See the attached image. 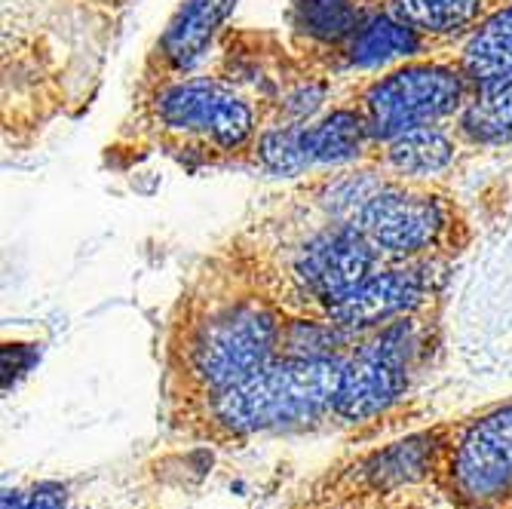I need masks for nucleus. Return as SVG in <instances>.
Returning a JSON list of instances; mask_svg holds the SVG:
<instances>
[{"label":"nucleus","mask_w":512,"mask_h":509,"mask_svg":"<svg viewBox=\"0 0 512 509\" xmlns=\"http://www.w3.org/2000/svg\"><path fill=\"white\" fill-rule=\"evenodd\" d=\"M286 313L240 276L209 264L181 295L166 332L163 396L175 424L188 411L267 365L283 347Z\"/></svg>","instance_id":"2"},{"label":"nucleus","mask_w":512,"mask_h":509,"mask_svg":"<svg viewBox=\"0 0 512 509\" xmlns=\"http://www.w3.org/2000/svg\"><path fill=\"white\" fill-rule=\"evenodd\" d=\"M454 509H503L512 497V399L451 424L436 479Z\"/></svg>","instance_id":"8"},{"label":"nucleus","mask_w":512,"mask_h":509,"mask_svg":"<svg viewBox=\"0 0 512 509\" xmlns=\"http://www.w3.org/2000/svg\"><path fill=\"white\" fill-rule=\"evenodd\" d=\"M381 10L384 0H292V40L322 71V62Z\"/></svg>","instance_id":"14"},{"label":"nucleus","mask_w":512,"mask_h":509,"mask_svg":"<svg viewBox=\"0 0 512 509\" xmlns=\"http://www.w3.org/2000/svg\"><path fill=\"white\" fill-rule=\"evenodd\" d=\"M451 424L454 421H442L387 445L353 454L322 479H316L310 491L356 500H387L417 488H436Z\"/></svg>","instance_id":"9"},{"label":"nucleus","mask_w":512,"mask_h":509,"mask_svg":"<svg viewBox=\"0 0 512 509\" xmlns=\"http://www.w3.org/2000/svg\"><path fill=\"white\" fill-rule=\"evenodd\" d=\"M0 509H68V488L62 482H31L4 491Z\"/></svg>","instance_id":"18"},{"label":"nucleus","mask_w":512,"mask_h":509,"mask_svg":"<svg viewBox=\"0 0 512 509\" xmlns=\"http://www.w3.org/2000/svg\"><path fill=\"white\" fill-rule=\"evenodd\" d=\"M384 509H454V506L439 494V488H417V491L387 497Z\"/></svg>","instance_id":"20"},{"label":"nucleus","mask_w":512,"mask_h":509,"mask_svg":"<svg viewBox=\"0 0 512 509\" xmlns=\"http://www.w3.org/2000/svg\"><path fill=\"white\" fill-rule=\"evenodd\" d=\"M506 0H387V13L433 37L442 46H457L470 37Z\"/></svg>","instance_id":"16"},{"label":"nucleus","mask_w":512,"mask_h":509,"mask_svg":"<svg viewBox=\"0 0 512 509\" xmlns=\"http://www.w3.org/2000/svg\"><path fill=\"white\" fill-rule=\"evenodd\" d=\"M436 313L439 310L414 313L356 338L344 356V372L332 408L335 424L359 427L378 421L411 393L430 359Z\"/></svg>","instance_id":"7"},{"label":"nucleus","mask_w":512,"mask_h":509,"mask_svg":"<svg viewBox=\"0 0 512 509\" xmlns=\"http://www.w3.org/2000/svg\"><path fill=\"white\" fill-rule=\"evenodd\" d=\"M451 261H381L322 322L362 338L396 319L439 310Z\"/></svg>","instance_id":"10"},{"label":"nucleus","mask_w":512,"mask_h":509,"mask_svg":"<svg viewBox=\"0 0 512 509\" xmlns=\"http://www.w3.org/2000/svg\"><path fill=\"white\" fill-rule=\"evenodd\" d=\"M503 509H512V497H509V500H506V506H503Z\"/></svg>","instance_id":"21"},{"label":"nucleus","mask_w":512,"mask_h":509,"mask_svg":"<svg viewBox=\"0 0 512 509\" xmlns=\"http://www.w3.org/2000/svg\"><path fill=\"white\" fill-rule=\"evenodd\" d=\"M451 126L467 151L512 145V80L473 83L467 102H463Z\"/></svg>","instance_id":"15"},{"label":"nucleus","mask_w":512,"mask_h":509,"mask_svg":"<svg viewBox=\"0 0 512 509\" xmlns=\"http://www.w3.org/2000/svg\"><path fill=\"white\" fill-rule=\"evenodd\" d=\"M381 261H451L470 249L473 218L442 181H384L350 221Z\"/></svg>","instance_id":"5"},{"label":"nucleus","mask_w":512,"mask_h":509,"mask_svg":"<svg viewBox=\"0 0 512 509\" xmlns=\"http://www.w3.org/2000/svg\"><path fill=\"white\" fill-rule=\"evenodd\" d=\"M454 59L473 83L512 80V0L500 4L470 37L454 46Z\"/></svg>","instance_id":"17"},{"label":"nucleus","mask_w":512,"mask_h":509,"mask_svg":"<svg viewBox=\"0 0 512 509\" xmlns=\"http://www.w3.org/2000/svg\"><path fill=\"white\" fill-rule=\"evenodd\" d=\"M237 4L240 0H181L145 59L138 96L169 80L197 74Z\"/></svg>","instance_id":"11"},{"label":"nucleus","mask_w":512,"mask_h":509,"mask_svg":"<svg viewBox=\"0 0 512 509\" xmlns=\"http://www.w3.org/2000/svg\"><path fill=\"white\" fill-rule=\"evenodd\" d=\"M341 372L344 356L276 353L258 372L206 399L172 427L215 445L310 430L332 421Z\"/></svg>","instance_id":"3"},{"label":"nucleus","mask_w":512,"mask_h":509,"mask_svg":"<svg viewBox=\"0 0 512 509\" xmlns=\"http://www.w3.org/2000/svg\"><path fill=\"white\" fill-rule=\"evenodd\" d=\"M439 50H448V46L436 43L433 37L414 31L393 13L381 10L322 62V74H329V71L332 74H350V71L368 74V71H381L396 62L430 56Z\"/></svg>","instance_id":"12"},{"label":"nucleus","mask_w":512,"mask_h":509,"mask_svg":"<svg viewBox=\"0 0 512 509\" xmlns=\"http://www.w3.org/2000/svg\"><path fill=\"white\" fill-rule=\"evenodd\" d=\"M289 509H384V500H356V497H332V494H316L304 491Z\"/></svg>","instance_id":"19"},{"label":"nucleus","mask_w":512,"mask_h":509,"mask_svg":"<svg viewBox=\"0 0 512 509\" xmlns=\"http://www.w3.org/2000/svg\"><path fill=\"white\" fill-rule=\"evenodd\" d=\"M212 264L240 276L286 316L325 319L381 255L350 221L322 212L298 188L243 224Z\"/></svg>","instance_id":"1"},{"label":"nucleus","mask_w":512,"mask_h":509,"mask_svg":"<svg viewBox=\"0 0 512 509\" xmlns=\"http://www.w3.org/2000/svg\"><path fill=\"white\" fill-rule=\"evenodd\" d=\"M467 154V145L460 142L451 123L408 129L393 135L387 142H378L365 163L378 166L393 178L411 181H442L457 169V163Z\"/></svg>","instance_id":"13"},{"label":"nucleus","mask_w":512,"mask_h":509,"mask_svg":"<svg viewBox=\"0 0 512 509\" xmlns=\"http://www.w3.org/2000/svg\"><path fill=\"white\" fill-rule=\"evenodd\" d=\"M473 89L451 50L396 62L381 71L359 74L341 92L362 111L375 145L408 129L451 123Z\"/></svg>","instance_id":"6"},{"label":"nucleus","mask_w":512,"mask_h":509,"mask_svg":"<svg viewBox=\"0 0 512 509\" xmlns=\"http://www.w3.org/2000/svg\"><path fill=\"white\" fill-rule=\"evenodd\" d=\"M384 7H387V0H384Z\"/></svg>","instance_id":"22"},{"label":"nucleus","mask_w":512,"mask_h":509,"mask_svg":"<svg viewBox=\"0 0 512 509\" xmlns=\"http://www.w3.org/2000/svg\"><path fill=\"white\" fill-rule=\"evenodd\" d=\"M138 120L163 148L209 163L249 160L267 123L249 92L221 74H188L145 92Z\"/></svg>","instance_id":"4"}]
</instances>
